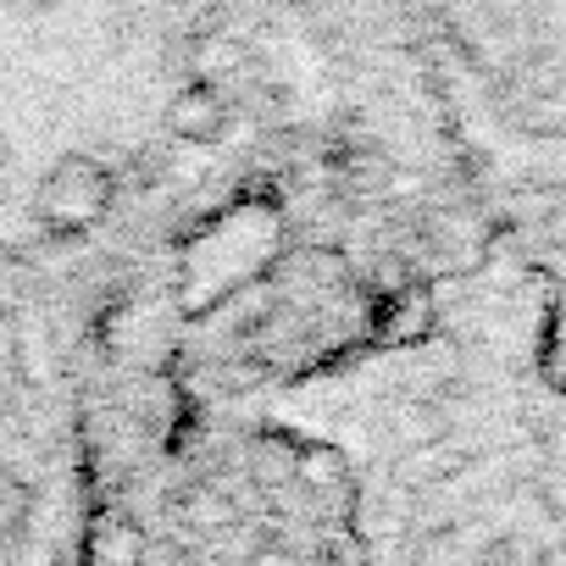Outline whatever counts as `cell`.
<instances>
[{"mask_svg":"<svg viewBox=\"0 0 566 566\" xmlns=\"http://www.w3.org/2000/svg\"><path fill=\"white\" fill-rule=\"evenodd\" d=\"M112 206V178L95 167V161H62L56 178L45 184V217L73 228V222H90Z\"/></svg>","mask_w":566,"mask_h":566,"instance_id":"cell-1","label":"cell"},{"mask_svg":"<svg viewBox=\"0 0 566 566\" xmlns=\"http://www.w3.org/2000/svg\"><path fill=\"white\" fill-rule=\"evenodd\" d=\"M222 128H228V101L211 84L189 78L167 106V134L184 139V145H211V139H222Z\"/></svg>","mask_w":566,"mask_h":566,"instance_id":"cell-2","label":"cell"},{"mask_svg":"<svg viewBox=\"0 0 566 566\" xmlns=\"http://www.w3.org/2000/svg\"><path fill=\"white\" fill-rule=\"evenodd\" d=\"M244 45L233 40V34H200L195 40V51H189V67H195V84H222V78H239L244 73Z\"/></svg>","mask_w":566,"mask_h":566,"instance_id":"cell-3","label":"cell"},{"mask_svg":"<svg viewBox=\"0 0 566 566\" xmlns=\"http://www.w3.org/2000/svg\"><path fill=\"white\" fill-rule=\"evenodd\" d=\"M301 478L328 494V489H339L345 472H339V455H334V450H306V455H301Z\"/></svg>","mask_w":566,"mask_h":566,"instance_id":"cell-4","label":"cell"},{"mask_svg":"<svg viewBox=\"0 0 566 566\" xmlns=\"http://www.w3.org/2000/svg\"><path fill=\"white\" fill-rule=\"evenodd\" d=\"M18 350H23V328L12 312H0V367H18Z\"/></svg>","mask_w":566,"mask_h":566,"instance_id":"cell-5","label":"cell"},{"mask_svg":"<svg viewBox=\"0 0 566 566\" xmlns=\"http://www.w3.org/2000/svg\"><path fill=\"white\" fill-rule=\"evenodd\" d=\"M189 511H195V522H206V527H211V522H217V527H222V522H233V505H228V500H217V494L189 500Z\"/></svg>","mask_w":566,"mask_h":566,"instance_id":"cell-6","label":"cell"}]
</instances>
